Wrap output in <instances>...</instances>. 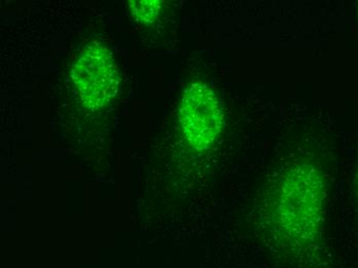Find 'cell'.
I'll use <instances>...</instances> for the list:
<instances>
[{"label":"cell","instance_id":"6da1fadb","mask_svg":"<svg viewBox=\"0 0 358 268\" xmlns=\"http://www.w3.org/2000/svg\"><path fill=\"white\" fill-rule=\"evenodd\" d=\"M327 182L310 160L294 161L273 183L266 204V230L279 254L303 265L322 255Z\"/></svg>","mask_w":358,"mask_h":268},{"label":"cell","instance_id":"7a4b0ae2","mask_svg":"<svg viewBox=\"0 0 358 268\" xmlns=\"http://www.w3.org/2000/svg\"><path fill=\"white\" fill-rule=\"evenodd\" d=\"M179 124L187 143L195 151L209 149L220 134L222 113L217 98L202 82L185 89L179 108Z\"/></svg>","mask_w":358,"mask_h":268},{"label":"cell","instance_id":"3957f363","mask_svg":"<svg viewBox=\"0 0 358 268\" xmlns=\"http://www.w3.org/2000/svg\"><path fill=\"white\" fill-rule=\"evenodd\" d=\"M72 80L80 99L89 108H100L113 97L117 75L110 53L98 45H89L72 69Z\"/></svg>","mask_w":358,"mask_h":268},{"label":"cell","instance_id":"277c9868","mask_svg":"<svg viewBox=\"0 0 358 268\" xmlns=\"http://www.w3.org/2000/svg\"><path fill=\"white\" fill-rule=\"evenodd\" d=\"M160 3V1H130L131 12L143 23H152L158 16Z\"/></svg>","mask_w":358,"mask_h":268}]
</instances>
